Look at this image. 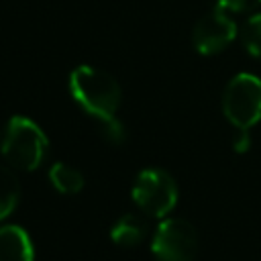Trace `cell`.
<instances>
[{"instance_id": "1", "label": "cell", "mask_w": 261, "mask_h": 261, "mask_svg": "<svg viewBox=\"0 0 261 261\" xmlns=\"http://www.w3.org/2000/svg\"><path fill=\"white\" fill-rule=\"evenodd\" d=\"M69 94L71 98L100 122L114 118L120 106V86L118 82L92 65H80L69 75Z\"/></svg>"}, {"instance_id": "2", "label": "cell", "mask_w": 261, "mask_h": 261, "mask_svg": "<svg viewBox=\"0 0 261 261\" xmlns=\"http://www.w3.org/2000/svg\"><path fill=\"white\" fill-rule=\"evenodd\" d=\"M47 149L49 141L43 128L31 118L16 114L6 122L0 141V153L8 165L22 171H33L43 163Z\"/></svg>"}, {"instance_id": "3", "label": "cell", "mask_w": 261, "mask_h": 261, "mask_svg": "<svg viewBox=\"0 0 261 261\" xmlns=\"http://www.w3.org/2000/svg\"><path fill=\"white\" fill-rule=\"evenodd\" d=\"M222 112L234 128H251L261 120V80L253 73H237L224 88Z\"/></svg>"}, {"instance_id": "4", "label": "cell", "mask_w": 261, "mask_h": 261, "mask_svg": "<svg viewBox=\"0 0 261 261\" xmlns=\"http://www.w3.org/2000/svg\"><path fill=\"white\" fill-rule=\"evenodd\" d=\"M130 196L147 216L165 218L177 202V184L167 171L147 167L137 175Z\"/></svg>"}, {"instance_id": "5", "label": "cell", "mask_w": 261, "mask_h": 261, "mask_svg": "<svg viewBox=\"0 0 261 261\" xmlns=\"http://www.w3.org/2000/svg\"><path fill=\"white\" fill-rule=\"evenodd\" d=\"M198 249V230L184 218H163L151 241V251L157 261H194Z\"/></svg>"}, {"instance_id": "6", "label": "cell", "mask_w": 261, "mask_h": 261, "mask_svg": "<svg viewBox=\"0 0 261 261\" xmlns=\"http://www.w3.org/2000/svg\"><path fill=\"white\" fill-rule=\"evenodd\" d=\"M237 37V24L226 14V10L214 6L204 16L198 18L194 27V47L202 55H214L226 49Z\"/></svg>"}, {"instance_id": "7", "label": "cell", "mask_w": 261, "mask_h": 261, "mask_svg": "<svg viewBox=\"0 0 261 261\" xmlns=\"http://www.w3.org/2000/svg\"><path fill=\"white\" fill-rule=\"evenodd\" d=\"M0 261H35V249L24 228L16 224L0 226Z\"/></svg>"}, {"instance_id": "8", "label": "cell", "mask_w": 261, "mask_h": 261, "mask_svg": "<svg viewBox=\"0 0 261 261\" xmlns=\"http://www.w3.org/2000/svg\"><path fill=\"white\" fill-rule=\"evenodd\" d=\"M149 232V224L147 220L141 216V214H135V212H128V214H122L110 228V239L114 245L122 247V249H130V247H137L145 241Z\"/></svg>"}, {"instance_id": "9", "label": "cell", "mask_w": 261, "mask_h": 261, "mask_svg": "<svg viewBox=\"0 0 261 261\" xmlns=\"http://www.w3.org/2000/svg\"><path fill=\"white\" fill-rule=\"evenodd\" d=\"M49 181L51 186L61 192V194H77L82 188H84V175L80 169L63 163V161H57L51 165L49 169Z\"/></svg>"}, {"instance_id": "10", "label": "cell", "mask_w": 261, "mask_h": 261, "mask_svg": "<svg viewBox=\"0 0 261 261\" xmlns=\"http://www.w3.org/2000/svg\"><path fill=\"white\" fill-rule=\"evenodd\" d=\"M20 200L18 177L6 165H0V220L10 216Z\"/></svg>"}, {"instance_id": "11", "label": "cell", "mask_w": 261, "mask_h": 261, "mask_svg": "<svg viewBox=\"0 0 261 261\" xmlns=\"http://www.w3.org/2000/svg\"><path fill=\"white\" fill-rule=\"evenodd\" d=\"M241 41L249 55L261 59V14H253L243 22Z\"/></svg>"}, {"instance_id": "12", "label": "cell", "mask_w": 261, "mask_h": 261, "mask_svg": "<svg viewBox=\"0 0 261 261\" xmlns=\"http://www.w3.org/2000/svg\"><path fill=\"white\" fill-rule=\"evenodd\" d=\"M100 130H102L104 139L110 141V143H114V145H120L124 141V137H126L124 126H122V122L116 116L114 118H108V120H102L100 122Z\"/></svg>"}, {"instance_id": "13", "label": "cell", "mask_w": 261, "mask_h": 261, "mask_svg": "<svg viewBox=\"0 0 261 261\" xmlns=\"http://www.w3.org/2000/svg\"><path fill=\"white\" fill-rule=\"evenodd\" d=\"M259 4L261 0H216V6L226 12H249Z\"/></svg>"}, {"instance_id": "14", "label": "cell", "mask_w": 261, "mask_h": 261, "mask_svg": "<svg viewBox=\"0 0 261 261\" xmlns=\"http://www.w3.org/2000/svg\"><path fill=\"white\" fill-rule=\"evenodd\" d=\"M251 147V137H249V128H237L234 133V141H232V149L237 153H245Z\"/></svg>"}]
</instances>
